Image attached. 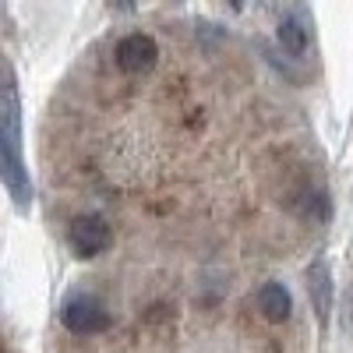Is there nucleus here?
<instances>
[{
  "instance_id": "obj_2",
  "label": "nucleus",
  "mask_w": 353,
  "mask_h": 353,
  "mask_svg": "<svg viewBox=\"0 0 353 353\" xmlns=\"http://www.w3.org/2000/svg\"><path fill=\"white\" fill-rule=\"evenodd\" d=\"M61 321L74 336H99L113 325L110 311L92 297V293H74V297H68L64 307H61Z\"/></svg>"
},
{
  "instance_id": "obj_5",
  "label": "nucleus",
  "mask_w": 353,
  "mask_h": 353,
  "mask_svg": "<svg viewBox=\"0 0 353 353\" xmlns=\"http://www.w3.org/2000/svg\"><path fill=\"white\" fill-rule=\"evenodd\" d=\"M307 297H311V307H314V314H318V325L329 329L336 286H332V272H329V261H325V258H314V261L307 265Z\"/></svg>"
},
{
  "instance_id": "obj_7",
  "label": "nucleus",
  "mask_w": 353,
  "mask_h": 353,
  "mask_svg": "<svg viewBox=\"0 0 353 353\" xmlns=\"http://www.w3.org/2000/svg\"><path fill=\"white\" fill-rule=\"evenodd\" d=\"M258 311L265 321H272V325H283L293 311V301H290V290L283 283H265L258 290Z\"/></svg>"
},
{
  "instance_id": "obj_4",
  "label": "nucleus",
  "mask_w": 353,
  "mask_h": 353,
  "mask_svg": "<svg viewBox=\"0 0 353 353\" xmlns=\"http://www.w3.org/2000/svg\"><path fill=\"white\" fill-rule=\"evenodd\" d=\"M156 61H159V46H156L152 36L131 32L117 43V68L124 74H145V71L156 68Z\"/></svg>"
},
{
  "instance_id": "obj_3",
  "label": "nucleus",
  "mask_w": 353,
  "mask_h": 353,
  "mask_svg": "<svg viewBox=\"0 0 353 353\" xmlns=\"http://www.w3.org/2000/svg\"><path fill=\"white\" fill-rule=\"evenodd\" d=\"M113 233H110V223L103 216H74L71 226H68V248L78 254V258H96L110 248Z\"/></svg>"
},
{
  "instance_id": "obj_6",
  "label": "nucleus",
  "mask_w": 353,
  "mask_h": 353,
  "mask_svg": "<svg viewBox=\"0 0 353 353\" xmlns=\"http://www.w3.org/2000/svg\"><path fill=\"white\" fill-rule=\"evenodd\" d=\"M276 39L279 46L290 53V57H304L307 53V43H311V21H307V11L297 8V11H290L279 28H276Z\"/></svg>"
},
{
  "instance_id": "obj_1",
  "label": "nucleus",
  "mask_w": 353,
  "mask_h": 353,
  "mask_svg": "<svg viewBox=\"0 0 353 353\" xmlns=\"http://www.w3.org/2000/svg\"><path fill=\"white\" fill-rule=\"evenodd\" d=\"M0 176L18 212L32 209V181L21 159V106L11 64H4V88H0Z\"/></svg>"
}]
</instances>
